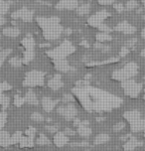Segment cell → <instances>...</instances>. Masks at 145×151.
<instances>
[{"mask_svg":"<svg viewBox=\"0 0 145 151\" xmlns=\"http://www.w3.org/2000/svg\"><path fill=\"white\" fill-rule=\"evenodd\" d=\"M38 25L43 30V35L46 40L53 41L57 40L63 34V26L60 24V18L58 17H37Z\"/></svg>","mask_w":145,"mask_h":151,"instance_id":"obj_1","label":"cell"},{"mask_svg":"<svg viewBox=\"0 0 145 151\" xmlns=\"http://www.w3.org/2000/svg\"><path fill=\"white\" fill-rule=\"evenodd\" d=\"M138 73V66L134 62L127 63L123 68L115 70L112 73V79L115 81H119V82H124V81L130 80L134 76H136Z\"/></svg>","mask_w":145,"mask_h":151,"instance_id":"obj_2","label":"cell"},{"mask_svg":"<svg viewBox=\"0 0 145 151\" xmlns=\"http://www.w3.org/2000/svg\"><path fill=\"white\" fill-rule=\"evenodd\" d=\"M75 47L72 46L69 41L63 42L62 44L57 47L56 49H53L49 51L47 54L49 55V57L53 58L54 60H58V59H66V57L70 55V54L75 52Z\"/></svg>","mask_w":145,"mask_h":151,"instance_id":"obj_3","label":"cell"},{"mask_svg":"<svg viewBox=\"0 0 145 151\" xmlns=\"http://www.w3.org/2000/svg\"><path fill=\"white\" fill-rule=\"evenodd\" d=\"M44 77L45 74L40 71H31L26 74L25 80L23 82L24 87H38V86L44 85Z\"/></svg>","mask_w":145,"mask_h":151,"instance_id":"obj_4","label":"cell"},{"mask_svg":"<svg viewBox=\"0 0 145 151\" xmlns=\"http://www.w3.org/2000/svg\"><path fill=\"white\" fill-rule=\"evenodd\" d=\"M121 87L126 96L129 98H137L142 91V85L134 80H127L121 83Z\"/></svg>","mask_w":145,"mask_h":151,"instance_id":"obj_5","label":"cell"},{"mask_svg":"<svg viewBox=\"0 0 145 151\" xmlns=\"http://www.w3.org/2000/svg\"><path fill=\"white\" fill-rule=\"evenodd\" d=\"M57 112L62 115L66 120H74L78 114V110L72 104H68L67 106H61L57 109Z\"/></svg>","mask_w":145,"mask_h":151,"instance_id":"obj_6","label":"cell"},{"mask_svg":"<svg viewBox=\"0 0 145 151\" xmlns=\"http://www.w3.org/2000/svg\"><path fill=\"white\" fill-rule=\"evenodd\" d=\"M108 16H111L109 12H107L106 10H100V11L96 12L95 14L92 15L90 17H88V24H90L93 27H95V28H98Z\"/></svg>","mask_w":145,"mask_h":151,"instance_id":"obj_7","label":"cell"},{"mask_svg":"<svg viewBox=\"0 0 145 151\" xmlns=\"http://www.w3.org/2000/svg\"><path fill=\"white\" fill-rule=\"evenodd\" d=\"M13 19H22L24 22H31L33 19V11L29 10L28 8L23 7L21 9L12 13Z\"/></svg>","mask_w":145,"mask_h":151,"instance_id":"obj_8","label":"cell"},{"mask_svg":"<svg viewBox=\"0 0 145 151\" xmlns=\"http://www.w3.org/2000/svg\"><path fill=\"white\" fill-rule=\"evenodd\" d=\"M79 7V0H60L56 8L58 10H75Z\"/></svg>","mask_w":145,"mask_h":151,"instance_id":"obj_9","label":"cell"},{"mask_svg":"<svg viewBox=\"0 0 145 151\" xmlns=\"http://www.w3.org/2000/svg\"><path fill=\"white\" fill-rule=\"evenodd\" d=\"M114 30L117 32H121V33L124 34H133L136 32V28L128 22H126V21H123V22L117 24V26L114 28Z\"/></svg>","mask_w":145,"mask_h":151,"instance_id":"obj_10","label":"cell"},{"mask_svg":"<svg viewBox=\"0 0 145 151\" xmlns=\"http://www.w3.org/2000/svg\"><path fill=\"white\" fill-rule=\"evenodd\" d=\"M70 141L69 136H67L64 132L58 131L57 133H55L54 135V143L57 147H63L66 144H68Z\"/></svg>","mask_w":145,"mask_h":151,"instance_id":"obj_11","label":"cell"},{"mask_svg":"<svg viewBox=\"0 0 145 151\" xmlns=\"http://www.w3.org/2000/svg\"><path fill=\"white\" fill-rule=\"evenodd\" d=\"M54 66L55 69L59 72L68 73L72 70V67L69 65V62L66 59H58V60H54Z\"/></svg>","mask_w":145,"mask_h":151,"instance_id":"obj_12","label":"cell"},{"mask_svg":"<svg viewBox=\"0 0 145 151\" xmlns=\"http://www.w3.org/2000/svg\"><path fill=\"white\" fill-rule=\"evenodd\" d=\"M141 145H143V142L138 141L137 138L130 136L127 141L123 144V149H124V151H133L136 147L141 146Z\"/></svg>","mask_w":145,"mask_h":151,"instance_id":"obj_13","label":"cell"},{"mask_svg":"<svg viewBox=\"0 0 145 151\" xmlns=\"http://www.w3.org/2000/svg\"><path fill=\"white\" fill-rule=\"evenodd\" d=\"M64 83L61 80V75H55L51 80L48 81V87L53 91H58L63 87Z\"/></svg>","mask_w":145,"mask_h":151,"instance_id":"obj_14","label":"cell"},{"mask_svg":"<svg viewBox=\"0 0 145 151\" xmlns=\"http://www.w3.org/2000/svg\"><path fill=\"white\" fill-rule=\"evenodd\" d=\"M123 117H124L129 123H132L134 121L139 119V118H141V113L139 110H136V109L128 110V111H125L123 113Z\"/></svg>","mask_w":145,"mask_h":151,"instance_id":"obj_15","label":"cell"},{"mask_svg":"<svg viewBox=\"0 0 145 151\" xmlns=\"http://www.w3.org/2000/svg\"><path fill=\"white\" fill-rule=\"evenodd\" d=\"M58 101H53V99H51L50 98L45 96V98L42 99V106L45 111L51 112L54 109H55V106H57Z\"/></svg>","mask_w":145,"mask_h":151,"instance_id":"obj_16","label":"cell"},{"mask_svg":"<svg viewBox=\"0 0 145 151\" xmlns=\"http://www.w3.org/2000/svg\"><path fill=\"white\" fill-rule=\"evenodd\" d=\"M130 129L132 132H140L145 131V119L139 118L134 122L130 123Z\"/></svg>","mask_w":145,"mask_h":151,"instance_id":"obj_17","label":"cell"},{"mask_svg":"<svg viewBox=\"0 0 145 151\" xmlns=\"http://www.w3.org/2000/svg\"><path fill=\"white\" fill-rule=\"evenodd\" d=\"M11 145V136L7 131L1 130L0 131V146L8 147Z\"/></svg>","mask_w":145,"mask_h":151,"instance_id":"obj_18","label":"cell"},{"mask_svg":"<svg viewBox=\"0 0 145 151\" xmlns=\"http://www.w3.org/2000/svg\"><path fill=\"white\" fill-rule=\"evenodd\" d=\"M24 99H25V102H27V104H33V106H37V104H39V101H38V99H37L36 94H35V93L32 90H29L27 91Z\"/></svg>","mask_w":145,"mask_h":151,"instance_id":"obj_19","label":"cell"},{"mask_svg":"<svg viewBox=\"0 0 145 151\" xmlns=\"http://www.w3.org/2000/svg\"><path fill=\"white\" fill-rule=\"evenodd\" d=\"M111 140V136L106 133H100V134H98L95 139H93V143L95 145H100V144H104L106 142H108Z\"/></svg>","mask_w":145,"mask_h":151,"instance_id":"obj_20","label":"cell"},{"mask_svg":"<svg viewBox=\"0 0 145 151\" xmlns=\"http://www.w3.org/2000/svg\"><path fill=\"white\" fill-rule=\"evenodd\" d=\"M3 35L7 37H11V38H15L20 35V30L16 27H7V28L3 29Z\"/></svg>","mask_w":145,"mask_h":151,"instance_id":"obj_21","label":"cell"},{"mask_svg":"<svg viewBox=\"0 0 145 151\" xmlns=\"http://www.w3.org/2000/svg\"><path fill=\"white\" fill-rule=\"evenodd\" d=\"M20 147H33L34 146V138L29 136H22L20 142H19Z\"/></svg>","mask_w":145,"mask_h":151,"instance_id":"obj_22","label":"cell"},{"mask_svg":"<svg viewBox=\"0 0 145 151\" xmlns=\"http://www.w3.org/2000/svg\"><path fill=\"white\" fill-rule=\"evenodd\" d=\"M90 10V5L88 3H84L77 8V13L80 16H85L88 14Z\"/></svg>","mask_w":145,"mask_h":151,"instance_id":"obj_23","label":"cell"},{"mask_svg":"<svg viewBox=\"0 0 145 151\" xmlns=\"http://www.w3.org/2000/svg\"><path fill=\"white\" fill-rule=\"evenodd\" d=\"M95 38L98 40V42L99 43H103V42H108L111 41L112 37L111 36V34L108 33H103V32H99L95 35Z\"/></svg>","mask_w":145,"mask_h":151,"instance_id":"obj_24","label":"cell"},{"mask_svg":"<svg viewBox=\"0 0 145 151\" xmlns=\"http://www.w3.org/2000/svg\"><path fill=\"white\" fill-rule=\"evenodd\" d=\"M78 133L82 137H88L92 134V128H90L88 126L80 125L79 127H78Z\"/></svg>","mask_w":145,"mask_h":151,"instance_id":"obj_25","label":"cell"},{"mask_svg":"<svg viewBox=\"0 0 145 151\" xmlns=\"http://www.w3.org/2000/svg\"><path fill=\"white\" fill-rule=\"evenodd\" d=\"M36 143L38 145H50L51 144V141L48 137L45 135V134L41 133L39 135V137L37 138L36 140Z\"/></svg>","mask_w":145,"mask_h":151,"instance_id":"obj_26","label":"cell"},{"mask_svg":"<svg viewBox=\"0 0 145 151\" xmlns=\"http://www.w3.org/2000/svg\"><path fill=\"white\" fill-rule=\"evenodd\" d=\"M10 4L5 0H0V15H5L9 11Z\"/></svg>","mask_w":145,"mask_h":151,"instance_id":"obj_27","label":"cell"},{"mask_svg":"<svg viewBox=\"0 0 145 151\" xmlns=\"http://www.w3.org/2000/svg\"><path fill=\"white\" fill-rule=\"evenodd\" d=\"M11 52H12L11 49H5V50L0 51V67L3 65L5 60H6L7 57L11 54Z\"/></svg>","mask_w":145,"mask_h":151,"instance_id":"obj_28","label":"cell"},{"mask_svg":"<svg viewBox=\"0 0 145 151\" xmlns=\"http://www.w3.org/2000/svg\"><path fill=\"white\" fill-rule=\"evenodd\" d=\"M9 64L11 65L12 67H15V68H18V67H21V65L23 64V60L18 57H13L9 60Z\"/></svg>","mask_w":145,"mask_h":151,"instance_id":"obj_29","label":"cell"},{"mask_svg":"<svg viewBox=\"0 0 145 151\" xmlns=\"http://www.w3.org/2000/svg\"><path fill=\"white\" fill-rule=\"evenodd\" d=\"M138 7V2L136 0H128L125 4V9L128 10V11H131V10H134L135 8Z\"/></svg>","mask_w":145,"mask_h":151,"instance_id":"obj_30","label":"cell"},{"mask_svg":"<svg viewBox=\"0 0 145 151\" xmlns=\"http://www.w3.org/2000/svg\"><path fill=\"white\" fill-rule=\"evenodd\" d=\"M22 132L21 131H16L14 134L11 136V144H17L20 142L21 138H22Z\"/></svg>","mask_w":145,"mask_h":151,"instance_id":"obj_31","label":"cell"},{"mask_svg":"<svg viewBox=\"0 0 145 151\" xmlns=\"http://www.w3.org/2000/svg\"><path fill=\"white\" fill-rule=\"evenodd\" d=\"M9 101H10V99L8 96H5L4 94H0V104L3 107V109H5L8 106Z\"/></svg>","mask_w":145,"mask_h":151,"instance_id":"obj_32","label":"cell"},{"mask_svg":"<svg viewBox=\"0 0 145 151\" xmlns=\"http://www.w3.org/2000/svg\"><path fill=\"white\" fill-rule=\"evenodd\" d=\"M6 121H7V113L5 111H1L0 112V131L4 127Z\"/></svg>","mask_w":145,"mask_h":151,"instance_id":"obj_33","label":"cell"},{"mask_svg":"<svg viewBox=\"0 0 145 151\" xmlns=\"http://www.w3.org/2000/svg\"><path fill=\"white\" fill-rule=\"evenodd\" d=\"M93 47H95V49H96V50H101L104 53L108 52V51H111V47H109V46H104V45H103L101 43H99V42L95 43Z\"/></svg>","mask_w":145,"mask_h":151,"instance_id":"obj_34","label":"cell"},{"mask_svg":"<svg viewBox=\"0 0 145 151\" xmlns=\"http://www.w3.org/2000/svg\"><path fill=\"white\" fill-rule=\"evenodd\" d=\"M31 119L36 121V122H42V121H44V116L39 112H34L31 114Z\"/></svg>","mask_w":145,"mask_h":151,"instance_id":"obj_35","label":"cell"},{"mask_svg":"<svg viewBox=\"0 0 145 151\" xmlns=\"http://www.w3.org/2000/svg\"><path fill=\"white\" fill-rule=\"evenodd\" d=\"M98 30L99 32H103V33H108L109 34V32H111L112 31V29L111 28V27H108L106 25V24H101L100 26L98 27Z\"/></svg>","mask_w":145,"mask_h":151,"instance_id":"obj_36","label":"cell"},{"mask_svg":"<svg viewBox=\"0 0 145 151\" xmlns=\"http://www.w3.org/2000/svg\"><path fill=\"white\" fill-rule=\"evenodd\" d=\"M124 127H125V123L122 122V121H120V122L116 123V124L113 126V131L114 132H119V131L123 130Z\"/></svg>","mask_w":145,"mask_h":151,"instance_id":"obj_37","label":"cell"},{"mask_svg":"<svg viewBox=\"0 0 145 151\" xmlns=\"http://www.w3.org/2000/svg\"><path fill=\"white\" fill-rule=\"evenodd\" d=\"M23 102H25V99H24V98H21L20 96H15V99H14L15 106H21L23 104Z\"/></svg>","mask_w":145,"mask_h":151,"instance_id":"obj_38","label":"cell"},{"mask_svg":"<svg viewBox=\"0 0 145 151\" xmlns=\"http://www.w3.org/2000/svg\"><path fill=\"white\" fill-rule=\"evenodd\" d=\"M35 133H36V128H34V127H29L27 130L25 131V134H26V136H29V137H32V138H34V136H35Z\"/></svg>","mask_w":145,"mask_h":151,"instance_id":"obj_39","label":"cell"},{"mask_svg":"<svg viewBox=\"0 0 145 151\" xmlns=\"http://www.w3.org/2000/svg\"><path fill=\"white\" fill-rule=\"evenodd\" d=\"M45 129L48 132H50V133H57L58 132V127L55 125H46L45 126Z\"/></svg>","mask_w":145,"mask_h":151,"instance_id":"obj_40","label":"cell"},{"mask_svg":"<svg viewBox=\"0 0 145 151\" xmlns=\"http://www.w3.org/2000/svg\"><path fill=\"white\" fill-rule=\"evenodd\" d=\"M114 9L116 10L118 13H121L124 11V9H125V6H123V4L122 3H115L114 4Z\"/></svg>","mask_w":145,"mask_h":151,"instance_id":"obj_41","label":"cell"},{"mask_svg":"<svg viewBox=\"0 0 145 151\" xmlns=\"http://www.w3.org/2000/svg\"><path fill=\"white\" fill-rule=\"evenodd\" d=\"M136 42H137V39H135V38H133V39H130L128 40L127 42H126V47L129 49V48H133L134 46H135Z\"/></svg>","mask_w":145,"mask_h":151,"instance_id":"obj_42","label":"cell"},{"mask_svg":"<svg viewBox=\"0 0 145 151\" xmlns=\"http://www.w3.org/2000/svg\"><path fill=\"white\" fill-rule=\"evenodd\" d=\"M72 146H80V147H87L88 146V142L83 141V142H72L71 143Z\"/></svg>","mask_w":145,"mask_h":151,"instance_id":"obj_43","label":"cell"},{"mask_svg":"<svg viewBox=\"0 0 145 151\" xmlns=\"http://www.w3.org/2000/svg\"><path fill=\"white\" fill-rule=\"evenodd\" d=\"M98 3L100 5H104V6H106V5H111V4H113L116 0H98Z\"/></svg>","mask_w":145,"mask_h":151,"instance_id":"obj_44","label":"cell"},{"mask_svg":"<svg viewBox=\"0 0 145 151\" xmlns=\"http://www.w3.org/2000/svg\"><path fill=\"white\" fill-rule=\"evenodd\" d=\"M128 53H129V49H128V48L125 46V47L121 48V50H120V53H119V56L120 57H125Z\"/></svg>","mask_w":145,"mask_h":151,"instance_id":"obj_45","label":"cell"},{"mask_svg":"<svg viewBox=\"0 0 145 151\" xmlns=\"http://www.w3.org/2000/svg\"><path fill=\"white\" fill-rule=\"evenodd\" d=\"M64 133H65L67 136H74L75 134H76V132L72 130V129L69 128V127H67V128L65 129V130H64Z\"/></svg>","mask_w":145,"mask_h":151,"instance_id":"obj_46","label":"cell"},{"mask_svg":"<svg viewBox=\"0 0 145 151\" xmlns=\"http://www.w3.org/2000/svg\"><path fill=\"white\" fill-rule=\"evenodd\" d=\"M10 86L9 85H7V83H1L0 85V94H2L1 93L2 91H6V90H10Z\"/></svg>","mask_w":145,"mask_h":151,"instance_id":"obj_47","label":"cell"},{"mask_svg":"<svg viewBox=\"0 0 145 151\" xmlns=\"http://www.w3.org/2000/svg\"><path fill=\"white\" fill-rule=\"evenodd\" d=\"M72 101V98L70 94H65L63 98V102H65V104H71V101Z\"/></svg>","mask_w":145,"mask_h":151,"instance_id":"obj_48","label":"cell"},{"mask_svg":"<svg viewBox=\"0 0 145 151\" xmlns=\"http://www.w3.org/2000/svg\"><path fill=\"white\" fill-rule=\"evenodd\" d=\"M80 122H82V120H80V118H75V119H74V125L77 126V127H79Z\"/></svg>","mask_w":145,"mask_h":151,"instance_id":"obj_49","label":"cell"},{"mask_svg":"<svg viewBox=\"0 0 145 151\" xmlns=\"http://www.w3.org/2000/svg\"><path fill=\"white\" fill-rule=\"evenodd\" d=\"M5 23H6V18L3 15H0V26L4 25Z\"/></svg>","mask_w":145,"mask_h":151,"instance_id":"obj_50","label":"cell"},{"mask_svg":"<svg viewBox=\"0 0 145 151\" xmlns=\"http://www.w3.org/2000/svg\"><path fill=\"white\" fill-rule=\"evenodd\" d=\"M141 37L145 40V27L142 29V31H141Z\"/></svg>","mask_w":145,"mask_h":151,"instance_id":"obj_51","label":"cell"},{"mask_svg":"<svg viewBox=\"0 0 145 151\" xmlns=\"http://www.w3.org/2000/svg\"><path fill=\"white\" fill-rule=\"evenodd\" d=\"M140 55H141V57H142V58H145V49H143V50L141 51Z\"/></svg>","mask_w":145,"mask_h":151,"instance_id":"obj_52","label":"cell"},{"mask_svg":"<svg viewBox=\"0 0 145 151\" xmlns=\"http://www.w3.org/2000/svg\"><path fill=\"white\" fill-rule=\"evenodd\" d=\"M142 3H143V5H144V7H145V0H142Z\"/></svg>","mask_w":145,"mask_h":151,"instance_id":"obj_53","label":"cell"},{"mask_svg":"<svg viewBox=\"0 0 145 151\" xmlns=\"http://www.w3.org/2000/svg\"><path fill=\"white\" fill-rule=\"evenodd\" d=\"M144 136H145V131H144Z\"/></svg>","mask_w":145,"mask_h":151,"instance_id":"obj_54","label":"cell"},{"mask_svg":"<svg viewBox=\"0 0 145 151\" xmlns=\"http://www.w3.org/2000/svg\"><path fill=\"white\" fill-rule=\"evenodd\" d=\"M144 99H145V94H144Z\"/></svg>","mask_w":145,"mask_h":151,"instance_id":"obj_55","label":"cell"}]
</instances>
